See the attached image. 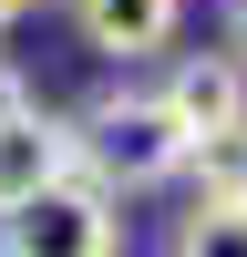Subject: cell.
I'll return each mask as SVG.
<instances>
[{
    "mask_svg": "<svg viewBox=\"0 0 247 257\" xmlns=\"http://www.w3.org/2000/svg\"><path fill=\"white\" fill-rule=\"evenodd\" d=\"M165 113L185 123V144H226L247 134V62L237 52H175V72H165Z\"/></svg>",
    "mask_w": 247,
    "mask_h": 257,
    "instance_id": "obj_3",
    "label": "cell"
},
{
    "mask_svg": "<svg viewBox=\"0 0 247 257\" xmlns=\"http://www.w3.org/2000/svg\"><path fill=\"white\" fill-rule=\"evenodd\" d=\"M226 52L247 62V0H226Z\"/></svg>",
    "mask_w": 247,
    "mask_h": 257,
    "instance_id": "obj_9",
    "label": "cell"
},
{
    "mask_svg": "<svg viewBox=\"0 0 247 257\" xmlns=\"http://www.w3.org/2000/svg\"><path fill=\"white\" fill-rule=\"evenodd\" d=\"M72 144H82V175L113 185V196H144V185L196 175V144H185V123L165 113V93H103V103H82Z\"/></svg>",
    "mask_w": 247,
    "mask_h": 257,
    "instance_id": "obj_1",
    "label": "cell"
},
{
    "mask_svg": "<svg viewBox=\"0 0 247 257\" xmlns=\"http://www.w3.org/2000/svg\"><path fill=\"white\" fill-rule=\"evenodd\" d=\"M72 21H82V52H103V62H155V52H175L185 0H72Z\"/></svg>",
    "mask_w": 247,
    "mask_h": 257,
    "instance_id": "obj_4",
    "label": "cell"
},
{
    "mask_svg": "<svg viewBox=\"0 0 247 257\" xmlns=\"http://www.w3.org/2000/svg\"><path fill=\"white\" fill-rule=\"evenodd\" d=\"M165 257H247V206L196 185V206L175 216V247H165Z\"/></svg>",
    "mask_w": 247,
    "mask_h": 257,
    "instance_id": "obj_6",
    "label": "cell"
},
{
    "mask_svg": "<svg viewBox=\"0 0 247 257\" xmlns=\"http://www.w3.org/2000/svg\"><path fill=\"white\" fill-rule=\"evenodd\" d=\"M21 113H31V82H21V72H11V52H0V123H21Z\"/></svg>",
    "mask_w": 247,
    "mask_h": 257,
    "instance_id": "obj_8",
    "label": "cell"
},
{
    "mask_svg": "<svg viewBox=\"0 0 247 257\" xmlns=\"http://www.w3.org/2000/svg\"><path fill=\"white\" fill-rule=\"evenodd\" d=\"M52 175H82L72 113H21V123H0V216H11L21 196H41Z\"/></svg>",
    "mask_w": 247,
    "mask_h": 257,
    "instance_id": "obj_5",
    "label": "cell"
},
{
    "mask_svg": "<svg viewBox=\"0 0 247 257\" xmlns=\"http://www.w3.org/2000/svg\"><path fill=\"white\" fill-rule=\"evenodd\" d=\"M0 257H124V196L93 175H52L0 216Z\"/></svg>",
    "mask_w": 247,
    "mask_h": 257,
    "instance_id": "obj_2",
    "label": "cell"
},
{
    "mask_svg": "<svg viewBox=\"0 0 247 257\" xmlns=\"http://www.w3.org/2000/svg\"><path fill=\"white\" fill-rule=\"evenodd\" d=\"M196 175H206V196H237V206H247V134L206 144V155H196Z\"/></svg>",
    "mask_w": 247,
    "mask_h": 257,
    "instance_id": "obj_7",
    "label": "cell"
},
{
    "mask_svg": "<svg viewBox=\"0 0 247 257\" xmlns=\"http://www.w3.org/2000/svg\"><path fill=\"white\" fill-rule=\"evenodd\" d=\"M21 11H31V0H0V31H11V21H21Z\"/></svg>",
    "mask_w": 247,
    "mask_h": 257,
    "instance_id": "obj_10",
    "label": "cell"
}]
</instances>
